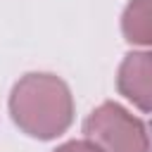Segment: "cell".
Here are the masks:
<instances>
[{
    "label": "cell",
    "mask_w": 152,
    "mask_h": 152,
    "mask_svg": "<svg viewBox=\"0 0 152 152\" xmlns=\"http://www.w3.org/2000/svg\"><path fill=\"white\" fill-rule=\"evenodd\" d=\"M121 31L133 45H152V0H131L121 17Z\"/></svg>",
    "instance_id": "cell-4"
},
{
    "label": "cell",
    "mask_w": 152,
    "mask_h": 152,
    "mask_svg": "<svg viewBox=\"0 0 152 152\" xmlns=\"http://www.w3.org/2000/svg\"><path fill=\"white\" fill-rule=\"evenodd\" d=\"M55 152H100L90 140H71V142H64L59 145Z\"/></svg>",
    "instance_id": "cell-5"
},
{
    "label": "cell",
    "mask_w": 152,
    "mask_h": 152,
    "mask_svg": "<svg viewBox=\"0 0 152 152\" xmlns=\"http://www.w3.org/2000/svg\"><path fill=\"white\" fill-rule=\"evenodd\" d=\"M147 135H150V152H152V126H150V133Z\"/></svg>",
    "instance_id": "cell-6"
},
{
    "label": "cell",
    "mask_w": 152,
    "mask_h": 152,
    "mask_svg": "<svg viewBox=\"0 0 152 152\" xmlns=\"http://www.w3.org/2000/svg\"><path fill=\"white\" fill-rule=\"evenodd\" d=\"M86 140L100 152H150V135L140 119L116 102H102L83 121Z\"/></svg>",
    "instance_id": "cell-2"
},
{
    "label": "cell",
    "mask_w": 152,
    "mask_h": 152,
    "mask_svg": "<svg viewBox=\"0 0 152 152\" xmlns=\"http://www.w3.org/2000/svg\"><path fill=\"white\" fill-rule=\"evenodd\" d=\"M116 88L138 109L152 112V52H128L119 66Z\"/></svg>",
    "instance_id": "cell-3"
},
{
    "label": "cell",
    "mask_w": 152,
    "mask_h": 152,
    "mask_svg": "<svg viewBox=\"0 0 152 152\" xmlns=\"http://www.w3.org/2000/svg\"><path fill=\"white\" fill-rule=\"evenodd\" d=\"M10 114L26 135L52 140L74 121L71 90L55 74H26L12 88Z\"/></svg>",
    "instance_id": "cell-1"
}]
</instances>
